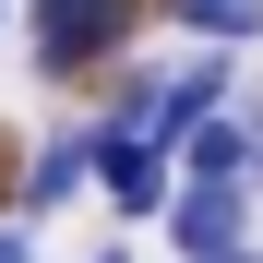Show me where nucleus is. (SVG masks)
Instances as JSON below:
<instances>
[{
    "mask_svg": "<svg viewBox=\"0 0 263 263\" xmlns=\"http://www.w3.org/2000/svg\"><path fill=\"white\" fill-rule=\"evenodd\" d=\"M251 215H263L251 180H180L167 192V239H180V263H215V251L251 239Z\"/></svg>",
    "mask_w": 263,
    "mask_h": 263,
    "instance_id": "nucleus-3",
    "label": "nucleus"
},
{
    "mask_svg": "<svg viewBox=\"0 0 263 263\" xmlns=\"http://www.w3.org/2000/svg\"><path fill=\"white\" fill-rule=\"evenodd\" d=\"M96 263H132V251H96Z\"/></svg>",
    "mask_w": 263,
    "mask_h": 263,
    "instance_id": "nucleus-10",
    "label": "nucleus"
},
{
    "mask_svg": "<svg viewBox=\"0 0 263 263\" xmlns=\"http://www.w3.org/2000/svg\"><path fill=\"white\" fill-rule=\"evenodd\" d=\"M0 263H36V228H0Z\"/></svg>",
    "mask_w": 263,
    "mask_h": 263,
    "instance_id": "nucleus-7",
    "label": "nucleus"
},
{
    "mask_svg": "<svg viewBox=\"0 0 263 263\" xmlns=\"http://www.w3.org/2000/svg\"><path fill=\"white\" fill-rule=\"evenodd\" d=\"M215 263H263V239H239V251H215Z\"/></svg>",
    "mask_w": 263,
    "mask_h": 263,
    "instance_id": "nucleus-9",
    "label": "nucleus"
},
{
    "mask_svg": "<svg viewBox=\"0 0 263 263\" xmlns=\"http://www.w3.org/2000/svg\"><path fill=\"white\" fill-rule=\"evenodd\" d=\"M144 0H36V72L48 84H84V72H120Z\"/></svg>",
    "mask_w": 263,
    "mask_h": 263,
    "instance_id": "nucleus-1",
    "label": "nucleus"
},
{
    "mask_svg": "<svg viewBox=\"0 0 263 263\" xmlns=\"http://www.w3.org/2000/svg\"><path fill=\"white\" fill-rule=\"evenodd\" d=\"M167 24L203 36V48H251L263 36V0H167Z\"/></svg>",
    "mask_w": 263,
    "mask_h": 263,
    "instance_id": "nucleus-6",
    "label": "nucleus"
},
{
    "mask_svg": "<svg viewBox=\"0 0 263 263\" xmlns=\"http://www.w3.org/2000/svg\"><path fill=\"white\" fill-rule=\"evenodd\" d=\"M84 144H96V192H108L120 215H167V192H180V156H167L156 132H132V120H96Z\"/></svg>",
    "mask_w": 263,
    "mask_h": 263,
    "instance_id": "nucleus-2",
    "label": "nucleus"
},
{
    "mask_svg": "<svg viewBox=\"0 0 263 263\" xmlns=\"http://www.w3.org/2000/svg\"><path fill=\"white\" fill-rule=\"evenodd\" d=\"M84 180H96V144H84V132H48V144H36V167H24V228H36V215H60Z\"/></svg>",
    "mask_w": 263,
    "mask_h": 263,
    "instance_id": "nucleus-4",
    "label": "nucleus"
},
{
    "mask_svg": "<svg viewBox=\"0 0 263 263\" xmlns=\"http://www.w3.org/2000/svg\"><path fill=\"white\" fill-rule=\"evenodd\" d=\"M180 180H251V120L239 108H215L180 132Z\"/></svg>",
    "mask_w": 263,
    "mask_h": 263,
    "instance_id": "nucleus-5",
    "label": "nucleus"
},
{
    "mask_svg": "<svg viewBox=\"0 0 263 263\" xmlns=\"http://www.w3.org/2000/svg\"><path fill=\"white\" fill-rule=\"evenodd\" d=\"M239 120H251V192H263V96H251V108H239Z\"/></svg>",
    "mask_w": 263,
    "mask_h": 263,
    "instance_id": "nucleus-8",
    "label": "nucleus"
}]
</instances>
